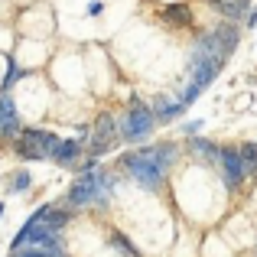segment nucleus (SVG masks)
<instances>
[{
  "mask_svg": "<svg viewBox=\"0 0 257 257\" xmlns=\"http://www.w3.org/2000/svg\"><path fill=\"white\" fill-rule=\"evenodd\" d=\"M56 144H59V137L49 131H26L20 137V153L26 160H46L49 150H56Z\"/></svg>",
  "mask_w": 257,
  "mask_h": 257,
  "instance_id": "nucleus-3",
  "label": "nucleus"
},
{
  "mask_svg": "<svg viewBox=\"0 0 257 257\" xmlns=\"http://www.w3.org/2000/svg\"><path fill=\"white\" fill-rule=\"evenodd\" d=\"M30 189V173H17L10 182V192H26Z\"/></svg>",
  "mask_w": 257,
  "mask_h": 257,
  "instance_id": "nucleus-14",
  "label": "nucleus"
},
{
  "mask_svg": "<svg viewBox=\"0 0 257 257\" xmlns=\"http://www.w3.org/2000/svg\"><path fill=\"white\" fill-rule=\"evenodd\" d=\"M124 166L131 170V176L140 182L144 189H157L160 182H163V176L166 170L157 163V157H153V150H147V153H131V157L124 160Z\"/></svg>",
  "mask_w": 257,
  "mask_h": 257,
  "instance_id": "nucleus-1",
  "label": "nucleus"
},
{
  "mask_svg": "<svg viewBox=\"0 0 257 257\" xmlns=\"http://www.w3.org/2000/svg\"><path fill=\"white\" fill-rule=\"evenodd\" d=\"M153 117H173V114L182 111V101H173V98H157L153 101Z\"/></svg>",
  "mask_w": 257,
  "mask_h": 257,
  "instance_id": "nucleus-9",
  "label": "nucleus"
},
{
  "mask_svg": "<svg viewBox=\"0 0 257 257\" xmlns=\"http://www.w3.org/2000/svg\"><path fill=\"white\" fill-rule=\"evenodd\" d=\"M114 247H117V251H124V254H131V257H137V251H134V247L120 238V234H114Z\"/></svg>",
  "mask_w": 257,
  "mask_h": 257,
  "instance_id": "nucleus-16",
  "label": "nucleus"
},
{
  "mask_svg": "<svg viewBox=\"0 0 257 257\" xmlns=\"http://www.w3.org/2000/svg\"><path fill=\"white\" fill-rule=\"evenodd\" d=\"M52 153H56V160H59L62 166H72V163L78 160V144H75V140H59Z\"/></svg>",
  "mask_w": 257,
  "mask_h": 257,
  "instance_id": "nucleus-8",
  "label": "nucleus"
},
{
  "mask_svg": "<svg viewBox=\"0 0 257 257\" xmlns=\"http://www.w3.org/2000/svg\"><path fill=\"white\" fill-rule=\"evenodd\" d=\"M163 17L173 20V23H179V26H192V13H189L186 4H170V7L163 10Z\"/></svg>",
  "mask_w": 257,
  "mask_h": 257,
  "instance_id": "nucleus-10",
  "label": "nucleus"
},
{
  "mask_svg": "<svg viewBox=\"0 0 257 257\" xmlns=\"http://www.w3.org/2000/svg\"><path fill=\"white\" fill-rule=\"evenodd\" d=\"M189 147H192V153H199V157H205V160L218 157V147H215V144H208V140H199L195 134H192V140H189Z\"/></svg>",
  "mask_w": 257,
  "mask_h": 257,
  "instance_id": "nucleus-12",
  "label": "nucleus"
},
{
  "mask_svg": "<svg viewBox=\"0 0 257 257\" xmlns=\"http://www.w3.org/2000/svg\"><path fill=\"white\" fill-rule=\"evenodd\" d=\"M0 215H4V205H0Z\"/></svg>",
  "mask_w": 257,
  "mask_h": 257,
  "instance_id": "nucleus-19",
  "label": "nucleus"
},
{
  "mask_svg": "<svg viewBox=\"0 0 257 257\" xmlns=\"http://www.w3.org/2000/svg\"><path fill=\"white\" fill-rule=\"evenodd\" d=\"M91 192H94V173H88V176H82V179L72 186V192H69V205H72V208H78V205H85V202H91Z\"/></svg>",
  "mask_w": 257,
  "mask_h": 257,
  "instance_id": "nucleus-6",
  "label": "nucleus"
},
{
  "mask_svg": "<svg viewBox=\"0 0 257 257\" xmlns=\"http://www.w3.org/2000/svg\"><path fill=\"white\" fill-rule=\"evenodd\" d=\"M153 127V111L147 104H134L131 111L124 114V120L117 124V134L124 140H144Z\"/></svg>",
  "mask_w": 257,
  "mask_h": 257,
  "instance_id": "nucleus-2",
  "label": "nucleus"
},
{
  "mask_svg": "<svg viewBox=\"0 0 257 257\" xmlns=\"http://www.w3.org/2000/svg\"><path fill=\"white\" fill-rule=\"evenodd\" d=\"M251 26H257V10H254V13H251Z\"/></svg>",
  "mask_w": 257,
  "mask_h": 257,
  "instance_id": "nucleus-18",
  "label": "nucleus"
},
{
  "mask_svg": "<svg viewBox=\"0 0 257 257\" xmlns=\"http://www.w3.org/2000/svg\"><path fill=\"white\" fill-rule=\"evenodd\" d=\"M202 131V120H189V124H186V134H189V137H192V134H199Z\"/></svg>",
  "mask_w": 257,
  "mask_h": 257,
  "instance_id": "nucleus-17",
  "label": "nucleus"
},
{
  "mask_svg": "<svg viewBox=\"0 0 257 257\" xmlns=\"http://www.w3.org/2000/svg\"><path fill=\"white\" fill-rule=\"evenodd\" d=\"M238 157H241V166L247 173H257V144H244L238 150Z\"/></svg>",
  "mask_w": 257,
  "mask_h": 257,
  "instance_id": "nucleus-11",
  "label": "nucleus"
},
{
  "mask_svg": "<svg viewBox=\"0 0 257 257\" xmlns=\"http://www.w3.org/2000/svg\"><path fill=\"white\" fill-rule=\"evenodd\" d=\"M218 157H221V170H225V182L234 189L241 182V176H244V166H241L238 150H221Z\"/></svg>",
  "mask_w": 257,
  "mask_h": 257,
  "instance_id": "nucleus-5",
  "label": "nucleus"
},
{
  "mask_svg": "<svg viewBox=\"0 0 257 257\" xmlns=\"http://www.w3.org/2000/svg\"><path fill=\"white\" fill-rule=\"evenodd\" d=\"M0 127H4V134H10V137L20 134L17 131V107H13V101L7 98V94L0 98Z\"/></svg>",
  "mask_w": 257,
  "mask_h": 257,
  "instance_id": "nucleus-7",
  "label": "nucleus"
},
{
  "mask_svg": "<svg viewBox=\"0 0 257 257\" xmlns=\"http://www.w3.org/2000/svg\"><path fill=\"white\" fill-rule=\"evenodd\" d=\"M114 137H117V131H114V117H111V114H101L98 124H94V134H91V153H94V160H98L101 153L111 150Z\"/></svg>",
  "mask_w": 257,
  "mask_h": 257,
  "instance_id": "nucleus-4",
  "label": "nucleus"
},
{
  "mask_svg": "<svg viewBox=\"0 0 257 257\" xmlns=\"http://www.w3.org/2000/svg\"><path fill=\"white\" fill-rule=\"evenodd\" d=\"M23 75H26V72H23V69H17V65L10 62V72H7V78H4V88H10L13 82H17V78H23Z\"/></svg>",
  "mask_w": 257,
  "mask_h": 257,
  "instance_id": "nucleus-15",
  "label": "nucleus"
},
{
  "mask_svg": "<svg viewBox=\"0 0 257 257\" xmlns=\"http://www.w3.org/2000/svg\"><path fill=\"white\" fill-rule=\"evenodd\" d=\"M153 157H157V163L166 170V166L173 163V157H176V147H170V144H160V147H153Z\"/></svg>",
  "mask_w": 257,
  "mask_h": 257,
  "instance_id": "nucleus-13",
  "label": "nucleus"
}]
</instances>
